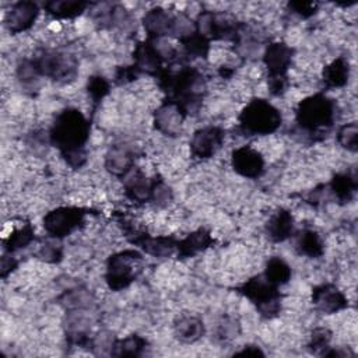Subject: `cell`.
<instances>
[{"mask_svg": "<svg viewBox=\"0 0 358 358\" xmlns=\"http://www.w3.org/2000/svg\"><path fill=\"white\" fill-rule=\"evenodd\" d=\"M143 255L134 249L113 253L106 262L105 280L112 291L127 288L143 271Z\"/></svg>", "mask_w": 358, "mask_h": 358, "instance_id": "cell-5", "label": "cell"}, {"mask_svg": "<svg viewBox=\"0 0 358 358\" xmlns=\"http://www.w3.org/2000/svg\"><path fill=\"white\" fill-rule=\"evenodd\" d=\"M85 214L87 210L83 207H57L43 217V228L52 238L62 239L84 222Z\"/></svg>", "mask_w": 358, "mask_h": 358, "instance_id": "cell-10", "label": "cell"}, {"mask_svg": "<svg viewBox=\"0 0 358 358\" xmlns=\"http://www.w3.org/2000/svg\"><path fill=\"white\" fill-rule=\"evenodd\" d=\"M185 52L187 56L192 57H206L210 50V41L203 38L197 31L194 29L193 32L179 38Z\"/></svg>", "mask_w": 358, "mask_h": 358, "instance_id": "cell-31", "label": "cell"}, {"mask_svg": "<svg viewBox=\"0 0 358 358\" xmlns=\"http://www.w3.org/2000/svg\"><path fill=\"white\" fill-rule=\"evenodd\" d=\"M147 341L141 336L131 334L110 344V354L115 357H138L145 350Z\"/></svg>", "mask_w": 358, "mask_h": 358, "instance_id": "cell-27", "label": "cell"}, {"mask_svg": "<svg viewBox=\"0 0 358 358\" xmlns=\"http://www.w3.org/2000/svg\"><path fill=\"white\" fill-rule=\"evenodd\" d=\"M173 334L182 343H196L204 334L203 320L194 315L182 313L173 322Z\"/></svg>", "mask_w": 358, "mask_h": 358, "instance_id": "cell-21", "label": "cell"}, {"mask_svg": "<svg viewBox=\"0 0 358 358\" xmlns=\"http://www.w3.org/2000/svg\"><path fill=\"white\" fill-rule=\"evenodd\" d=\"M17 77L24 87H35L41 78L32 59H24L17 67Z\"/></svg>", "mask_w": 358, "mask_h": 358, "instance_id": "cell-33", "label": "cell"}, {"mask_svg": "<svg viewBox=\"0 0 358 358\" xmlns=\"http://www.w3.org/2000/svg\"><path fill=\"white\" fill-rule=\"evenodd\" d=\"M179 17L172 15L162 7L150 8L143 17V25L150 39H161L168 35H176Z\"/></svg>", "mask_w": 358, "mask_h": 358, "instance_id": "cell-14", "label": "cell"}, {"mask_svg": "<svg viewBox=\"0 0 358 358\" xmlns=\"http://www.w3.org/2000/svg\"><path fill=\"white\" fill-rule=\"evenodd\" d=\"M34 238H35L34 228L31 227V224H25L22 227L14 229L13 232H10V235L3 239V246H4L6 252L11 253L21 248L28 246L34 241Z\"/></svg>", "mask_w": 358, "mask_h": 358, "instance_id": "cell-30", "label": "cell"}, {"mask_svg": "<svg viewBox=\"0 0 358 358\" xmlns=\"http://www.w3.org/2000/svg\"><path fill=\"white\" fill-rule=\"evenodd\" d=\"M330 340H331L330 330L326 327H317L312 331L308 347L312 352L323 355L324 351L330 347Z\"/></svg>", "mask_w": 358, "mask_h": 358, "instance_id": "cell-34", "label": "cell"}, {"mask_svg": "<svg viewBox=\"0 0 358 358\" xmlns=\"http://www.w3.org/2000/svg\"><path fill=\"white\" fill-rule=\"evenodd\" d=\"M166 55L162 52L159 46H157L155 39H148L145 42H140L133 53L134 69L140 73H147L154 77H159L164 73V62L166 60Z\"/></svg>", "mask_w": 358, "mask_h": 358, "instance_id": "cell-12", "label": "cell"}, {"mask_svg": "<svg viewBox=\"0 0 358 358\" xmlns=\"http://www.w3.org/2000/svg\"><path fill=\"white\" fill-rule=\"evenodd\" d=\"M288 7L292 13L302 18L312 17L317 10V3L313 1H289Z\"/></svg>", "mask_w": 358, "mask_h": 358, "instance_id": "cell-36", "label": "cell"}, {"mask_svg": "<svg viewBox=\"0 0 358 358\" xmlns=\"http://www.w3.org/2000/svg\"><path fill=\"white\" fill-rule=\"evenodd\" d=\"M134 151L129 145H112L105 155V168L113 176L124 178L134 168Z\"/></svg>", "mask_w": 358, "mask_h": 358, "instance_id": "cell-20", "label": "cell"}, {"mask_svg": "<svg viewBox=\"0 0 358 358\" xmlns=\"http://www.w3.org/2000/svg\"><path fill=\"white\" fill-rule=\"evenodd\" d=\"M213 243H214V239L211 234L204 228H199L192 234H189L186 238L178 241V248H176L178 257L179 259L194 257L200 252L210 248Z\"/></svg>", "mask_w": 358, "mask_h": 358, "instance_id": "cell-22", "label": "cell"}, {"mask_svg": "<svg viewBox=\"0 0 358 358\" xmlns=\"http://www.w3.org/2000/svg\"><path fill=\"white\" fill-rule=\"evenodd\" d=\"M124 228L126 238L136 246L141 248L145 253L155 257H166L171 256L178 248V239L173 236H151L148 234L140 232L133 227H127V224L120 220L119 221Z\"/></svg>", "mask_w": 358, "mask_h": 358, "instance_id": "cell-11", "label": "cell"}, {"mask_svg": "<svg viewBox=\"0 0 358 358\" xmlns=\"http://www.w3.org/2000/svg\"><path fill=\"white\" fill-rule=\"evenodd\" d=\"M235 355H253V357H256V355H264V352L256 345H246L241 351L235 352Z\"/></svg>", "mask_w": 358, "mask_h": 358, "instance_id": "cell-40", "label": "cell"}, {"mask_svg": "<svg viewBox=\"0 0 358 358\" xmlns=\"http://www.w3.org/2000/svg\"><path fill=\"white\" fill-rule=\"evenodd\" d=\"M187 113L173 101L166 99L154 113L155 129L166 136H178Z\"/></svg>", "mask_w": 358, "mask_h": 358, "instance_id": "cell-17", "label": "cell"}, {"mask_svg": "<svg viewBox=\"0 0 358 358\" xmlns=\"http://www.w3.org/2000/svg\"><path fill=\"white\" fill-rule=\"evenodd\" d=\"M239 129L248 136L274 133L282 122L280 110L266 99H252L238 116Z\"/></svg>", "mask_w": 358, "mask_h": 358, "instance_id": "cell-4", "label": "cell"}, {"mask_svg": "<svg viewBox=\"0 0 358 358\" xmlns=\"http://www.w3.org/2000/svg\"><path fill=\"white\" fill-rule=\"evenodd\" d=\"M32 62L41 77H48L62 83L73 80L78 70L77 59L73 55L60 50H41L32 57Z\"/></svg>", "mask_w": 358, "mask_h": 358, "instance_id": "cell-9", "label": "cell"}, {"mask_svg": "<svg viewBox=\"0 0 358 358\" xmlns=\"http://www.w3.org/2000/svg\"><path fill=\"white\" fill-rule=\"evenodd\" d=\"M350 66L344 57H337L323 69V83L327 88H340L348 83Z\"/></svg>", "mask_w": 358, "mask_h": 358, "instance_id": "cell-25", "label": "cell"}, {"mask_svg": "<svg viewBox=\"0 0 358 358\" xmlns=\"http://www.w3.org/2000/svg\"><path fill=\"white\" fill-rule=\"evenodd\" d=\"M157 178L150 179L138 168H133L124 176V193L126 196L136 203H145L152 200L154 189L157 185Z\"/></svg>", "mask_w": 358, "mask_h": 358, "instance_id": "cell-19", "label": "cell"}, {"mask_svg": "<svg viewBox=\"0 0 358 358\" xmlns=\"http://www.w3.org/2000/svg\"><path fill=\"white\" fill-rule=\"evenodd\" d=\"M231 164L234 171L243 178L256 179L260 178L264 172L263 155L249 145H242L234 150L231 155Z\"/></svg>", "mask_w": 358, "mask_h": 358, "instance_id": "cell-15", "label": "cell"}, {"mask_svg": "<svg viewBox=\"0 0 358 358\" xmlns=\"http://www.w3.org/2000/svg\"><path fill=\"white\" fill-rule=\"evenodd\" d=\"M39 7L34 1H17L6 13L4 24L11 34H20L29 29L36 21Z\"/></svg>", "mask_w": 358, "mask_h": 358, "instance_id": "cell-16", "label": "cell"}, {"mask_svg": "<svg viewBox=\"0 0 358 358\" xmlns=\"http://www.w3.org/2000/svg\"><path fill=\"white\" fill-rule=\"evenodd\" d=\"M236 291L248 298L266 319L277 316L281 309V294L277 285L271 284L264 275H255L246 280L236 287Z\"/></svg>", "mask_w": 358, "mask_h": 358, "instance_id": "cell-6", "label": "cell"}, {"mask_svg": "<svg viewBox=\"0 0 358 358\" xmlns=\"http://www.w3.org/2000/svg\"><path fill=\"white\" fill-rule=\"evenodd\" d=\"M296 249L301 255L317 259L324 252V245L316 231L305 229L296 238Z\"/></svg>", "mask_w": 358, "mask_h": 358, "instance_id": "cell-28", "label": "cell"}, {"mask_svg": "<svg viewBox=\"0 0 358 358\" xmlns=\"http://www.w3.org/2000/svg\"><path fill=\"white\" fill-rule=\"evenodd\" d=\"M338 144L347 151L355 152L358 148V126L355 122L343 124L337 131Z\"/></svg>", "mask_w": 358, "mask_h": 358, "instance_id": "cell-32", "label": "cell"}, {"mask_svg": "<svg viewBox=\"0 0 358 358\" xmlns=\"http://www.w3.org/2000/svg\"><path fill=\"white\" fill-rule=\"evenodd\" d=\"M88 6L90 3L81 0H52L43 3L46 13L56 18H74L83 14Z\"/></svg>", "mask_w": 358, "mask_h": 358, "instance_id": "cell-24", "label": "cell"}, {"mask_svg": "<svg viewBox=\"0 0 358 358\" xmlns=\"http://www.w3.org/2000/svg\"><path fill=\"white\" fill-rule=\"evenodd\" d=\"M266 232H267L268 238L275 243L287 241L294 234L292 214L285 208L277 210L270 217V220L266 225Z\"/></svg>", "mask_w": 358, "mask_h": 358, "instance_id": "cell-23", "label": "cell"}, {"mask_svg": "<svg viewBox=\"0 0 358 358\" xmlns=\"http://www.w3.org/2000/svg\"><path fill=\"white\" fill-rule=\"evenodd\" d=\"M17 267V260L11 255H4L1 257V277L6 278Z\"/></svg>", "mask_w": 358, "mask_h": 358, "instance_id": "cell-39", "label": "cell"}, {"mask_svg": "<svg viewBox=\"0 0 358 358\" xmlns=\"http://www.w3.org/2000/svg\"><path fill=\"white\" fill-rule=\"evenodd\" d=\"M236 327H238V323L234 322V320H225L224 323L220 324L218 327V334L221 338L224 340H229L232 338L235 334H236Z\"/></svg>", "mask_w": 358, "mask_h": 358, "instance_id": "cell-38", "label": "cell"}, {"mask_svg": "<svg viewBox=\"0 0 358 358\" xmlns=\"http://www.w3.org/2000/svg\"><path fill=\"white\" fill-rule=\"evenodd\" d=\"M334 117L336 103L322 92L303 98L295 110V119L299 127L313 134L331 127Z\"/></svg>", "mask_w": 358, "mask_h": 358, "instance_id": "cell-3", "label": "cell"}, {"mask_svg": "<svg viewBox=\"0 0 358 358\" xmlns=\"http://www.w3.org/2000/svg\"><path fill=\"white\" fill-rule=\"evenodd\" d=\"M330 189L340 203H348L355 194L357 178L350 172L337 173L330 180Z\"/></svg>", "mask_w": 358, "mask_h": 358, "instance_id": "cell-26", "label": "cell"}, {"mask_svg": "<svg viewBox=\"0 0 358 358\" xmlns=\"http://www.w3.org/2000/svg\"><path fill=\"white\" fill-rule=\"evenodd\" d=\"M225 130L220 126H206L196 130L190 140V151L199 159L211 158L222 145Z\"/></svg>", "mask_w": 358, "mask_h": 358, "instance_id": "cell-13", "label": "cell"}, {"mask_svg": "<svg viewBox=\"0 0 358 358\" xmlns=\"http://www.w3.org/2000/svg\"><path fill=\"white\" fill-rule=\"evenodd\" d=\"M194 28L207 41H231L238 43L245 25L228 14L201 11L194 21Z\"/></svg>", "mask_w": 358, "mask_h": 358, "instance_id": "cell-7", "label": "cell"}, {"mask_svg": "<svg viewBox=\"0 0 358 358\" xmlns=\"http://www.w3.org/2000/svg\"><path fill=\"white\" fill-rule=\"evenodd\" d=\"M312 303L322 313H336L348 306L345 295L333 284H320L312 291Z\"/></svg>", "mask_w": 358, "mask_h": 358, "instance_id": "cell-18", "label": "cell"}, {"mask_svg": "<svg viewBox=\"0 0 358 358\" xmlns=\"http://www.w3.org/2000/svg\"><path fill=\"white\" fill-rule=\"evenodd\" d=\"M292 53V48L284 42H273L264 50L263 63L268 71V90L273 95H280L287 88Z\"/></svg>", "mask_w": 358, "mask_h": 358, "instance_id": "cell-8", "label": "cell"}, {"mask_svg": "<svg viewBox=\"0 0 358 358\" xmlns=\"http://www.w3.org/2000/svg\"><path fill=\"white\" fill-rule=\"evenodd\" d=\"M263 275L274 285H282L287 284L291 280L292 275V270L289 267V264L278 257V256H273L267 260L266 267H264V273Z\"/></svg>", "mask_w": 358, "mask_h": 358, "instance_id": "cell-29", "label": "cell"}, {"mask_svg": "<svg viewBox=\"0 0 358 358\" xmlns=\"http://www.w3.org/2000/svg\"><path fill=\"white\" fill-rule=\"evenodd\" d=\"M38 256L50 263L59 262L62 259V248L56 243H46L39 249Z\"/></svg>", "mask_w": 358, "mask_h": 358, "instance_id": "cell-37", "label": "cell"}, {"mask_svg": "<svg viewBox=\"0 0 358 358\" xmlns=\"http://www.w3.org/2000/svg\"><path fill=\"white\" fill-rule=\"evenodd\" d=\"M109 88V83L101 76H92L87 84L88 94L94 105H98L105 98V95H108Z\"/></svg>", "mask_w": 358, "mask_h": 358, "instance_id": "cell-35", "label": "cell"}, {"mask_svg": "<svg viewBox=\"0 0 358 358\" xmlns=\"http://www.w3.org/2000/svg\"><path fill=\"white\" fill-rule=\"evenodd\" d=\"M90 130L91 124L84 113L76 108H67L56 116L49 130V140L70 166L80 168L87 161L85 144Z\"/></svg>", "mask_w": 358, "mask_h": 358, "instance_id": "cell-1", "label": "cell"}, {"mask_svg": "<svg viewBox=\"0 0 358 358\" xmlns=\"http://www.w3.org/2000/svg\"><path fill=\"white\" fill-rule=\"evenodd\" d=\"M158 80L164 91L168 92V99L179 105L187 115L196 110L204 98L206 80L196 67L185 66L175 73L165 69Z\"/></svg>", "mask_w": 358, "mask_h": 358, "instance_id": "cell-2", "label": "cell"}]
</instances>
